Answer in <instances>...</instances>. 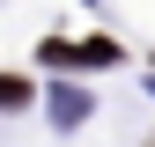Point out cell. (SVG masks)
I'll return each mask as SVG.
<instances>
[{
	"label": "cell",
	"instance_id": "6da1fadb",
	"mask_svg": "<svg viewBox=\"0 0 155 147\" xmlns=\"http://www.w3.org/2000/svg\"><path fill=\"white\" fill-rule=\"evenodd\" d=\"M30 103V81H22V74H0V110H22Z\"/></svg>",
	"mask_w": 155,
	"mask_h": 147
},
{
	"label": "cell",
	"instance_id": "7a4b0ae2",
	"mask_svg": "<svg viewBox=\"0 0 155 147\" xmlns=\"http://www.w3.org/2000/svg\"><path fill=\"white\" fill-rule=\"evenodd\" d=\"M81 59H89V66H111V59H118V44H111V37H96V44H81Z\"/></svg>",
	"mask_w": 155,
	"mask_h": 147
}]
</instances>
